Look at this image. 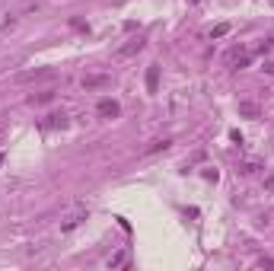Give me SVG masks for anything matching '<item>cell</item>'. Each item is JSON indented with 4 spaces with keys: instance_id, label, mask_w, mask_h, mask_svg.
<instances>
[{
    "instance_id": "obj_9",
    "label": "cell",
    "mask_w": 274,
    "mask_h": 271,
    "mask_svg": "<svg viewBox=\"0 0 274 271\" xmlns=\"http://www.w3.org/2000/svg\"><path fill=\"white\" fill-rule=\"evenodd\" d=\"M239 115H243V118H259L261 108L255 105V102H239Z\"/></svg>"
},
{
    "instance_id": "obj_15",
    "label": "cell",
    "mask_w": 274,
    "mask_h": 271,
    "mask_svg": "<svg viewBox=\"0 0 274 271\" xmlns=\"http://www.w3.org/2000/svg\"><path fill=\"white\" fill-rule=\"evenodd\" d=\"M70 26H74V29H80V32L86 29V23H83V19H76V16H74V19H70Z\"/></svg>"
},
{
    "instance_id": "obj_3",
    "label": "cell",
    "mask_w": 274,
    "mask_h": 271,
    "mask_svg": "<svg viewBox=\"0 0 274 271\" xmlns=\"http://www.w3.org/2000/svg\"><path fill=\"white\" fill-rule=\"evenodd\" d=\"M54 74H58V70L54 67H38V70H29V74H23V83H35V80H54Z\"/></svg>"
},
{
    "instance_id": "obj_7",
    "label": "cell",
    "mask_w": 274,
    "mask_h": 271,
    "mask_svg": "<svg viewBox=\"0 0 274 271\" xmlns=\"http://www.w3.org/2000/svg\"><path fill=\"white\" fill-rule=\"evenodd\" d=\"M54 90H42V93H32L29 96V105H48V102H54Z\"/></svg>"
},
{
    "instance_id": "obj_14",
    "label": "cell",
    "mask_w": 274,
    "mask_h": 271,
    "mask_svg": "<svg viewBox=\"0 0 274 271\" xmlns=\"http://www.w3.org/2000/svg\"><path fill=\"white\" fill-rule=\"evenodd\" d=\"M243 172H245V176H252V172H259V163H245V166H243Z\"/></svg>"
},
{
    "instance_id": "obj_6",
    "label": "cell",
    "mask_w": 274,
    "mask_h": 271,
    "mask_svg": "<svg viewBox=\"0 0 274 271\" xmlns=\"http://www.w3.org/2000/svg\"><path fill=\"white\" fill-rule=\"evenodd\" d=\"M42 128H45V131H51V128H67V115H64V112H54V115H48L45 121H42Z\"/></svg>"
},
{
    "instance_id": "obj_11",
    "label": "cell",
    "mask_w": 274,
    "mask_h": 271,
    "mask_svg": "<svg viewBox=\"0 0 274 271\" xmlns=\"http://www.w3.org/2000/svg\"><path fill=\"white\" fill-rule=\"evenodd\" d=\"M227 32H229V23H220V26H213L211 29V39H223Z\"/></svg>"
},
{
    "instance_id": "obj_8",
    "label": "cell",
    "mask_w": 274,
    "mask_h": 271,
    "mask_svg": "<svg viewBox=\"0 0 274 271\" xmlns=\"http://www.w3.org/2000/svg\"><path fill=\"white\" fill-rule=\"evenodd\" d=\"M144 48V39H134V42H128L124 48H118V58H131V54H137Z\"/></svg>"
},
{
    "instance_id": "obj_1",
    "label": "cell",
    "mask_w": 274,
    "mask_h": 271,
    "mask_svg": "<svg viewBox=\"0 0 274 271\" xmlns=\"http://www.w3.org/2000/svg\"><path fill=\"white\" fill-rule=\"evenodd\" d=\"M112 86V74H86L83 77V90H106Z\"/></svg>"
},
{
    "instance_id": "obj_16",
    "label": "cell",
    "mask_w": 274,
    "mask_h": 271,
    "mask_svg": "<svg viewBox=\"0 0 274 271\" xmlns=\"http://www.w3.org/2000/svg\"><path fill=\"white\" fill-rule=\"evenodd\" d=\"M265 192H274V172H271V176L265 179Z\"/></svg>"
},
{
    "instance_id": "obj_10",
    "label": "cell",
    "mask_w": 274,
    "mask_h": 271,
    "mask_svg": "<svg viewBox=\"0 0 274 271\" xmlns=\"http://www.w3.org/2000/svg\"><path fill=\"white\" fill-rule=\"evenodd\" d=\"M83 217H86V211H74V214H70L67 220H64V224H61V230H64V233H67V230H74V226L80 224V220H83Z\"/></svg>"
},
{
    "instance_id": "obj_12",
    "label": "cell",
    "mask_w": 274,
    "mask_h": 271,
    "mask_svg": "<svg viewBox=\"0 0 274 271\" xmlns=\"http://www.w3.org/2000/svg\"><path fill=\"white\" fill-rule=\"evenodd\" d=\"M169 144H172V140H153L150 147H147V153H156V150H166Z\"/></svg>"
},
{
    "instance_id": "obj_5",
    "label": "cell",
    "mask_w": 274,
    "mask_h": 271,
    "mask_svg": "<svg viewBox=\"0 0 274 271\" xmlns=\"http://www.w3.org/2000/svg\"><path fill=\"white\" fill-rule=\"evenodd\" d=\"M147 93H160V64L147 67Z\"/></svg>"
},
{
    "instance_id": "obj_17",
    "label": "cell",
    "mask_w": 274,
    "mask_h": 271,
    "mask_svg": "<svg viewBox=\"0 0 274 271\" xmlns=\"http://www.w3.org/2000/svg\"><path fill=\"white\" fill-rule=\"evenodd\" d=\"M265 70H268V74H274V61H268V64H265Z\"/></svg>"
},
{
    "instance_id": "obj_2",
    "label": "cell",
    "mask_w": 274,
    "mask_h": 271,
    "mask_svg": "<svg viewBox=\"0 0 274 271\" xmlns=\"http://www.w3.org/2000/svg\"><path fill=\"white\" fill-rule=\"evenodd\" d=\"M96 112H99L102 118H118V115H122V105H118L115 99H108V96H106V99H99V102H96Z\"/></svg>"
},
{
    "instance_id": "obj_4",
    "label": "cell",
    "mask_w": 274,
    "mask_h": 271,
    "mask_svg": "<svg viewBox=\"0 0 274 271\" xmlns=\"http://www.w3.org/2000/svg\"><path fill=\"white\" fill-rule=\"evenodd\" d=\"M227 61H229V64H233V67H239V70H243V67H249V61H252V54H249V51H243V48H233V51H229V54H227Z\"/></svg>"
},
{
    "instance_id": "obj_13",
    "label": "cell",
    "mask_w": 274,
    "mask_h": 271,
    "mask_svg": "<svg viewBox=\"0 0 274 271\" xmlns=\"http://www.w3.org/2000/svg\"><path fill=\"white\" fill-rule=\"evenodd\" d=\"M124 262H128V252H118V256H115V258H112V262H108V265H112V268H122Z\"/></svg>"
}]
</instances>
